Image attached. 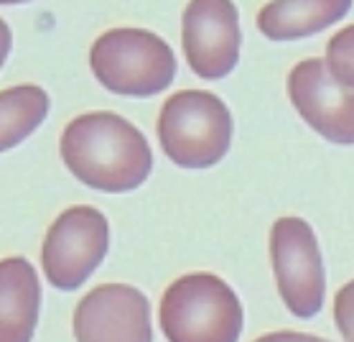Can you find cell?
I'll return each mask as SVG.
<instances>
[{"mask_svg": "<svg viewBox=\"0 0 354 342\" xmlns=\"http://www.w3.org/2000/svg\"><path fill=\"white\" fill-rule=\"evenodd\" d=\"M10 44H13V33H10L8 24L0 18V66L6 64V59H8Z\"/></svg>", "mask_w": 354, "mask_h": 342, "instance_id": "obj_16", "label": "cell"}, {"mask_svg": "<svg viewBox=\"0 0 354 342\" xmlns=\"http://www.w3.org/2000/svg\"><path fill=\"white\" fill-rule=\"evenodd\" d=\"M245 312L237 294L214 273H186L161 299V330L169 342H237Z\"/></svg>", "mask_w": 354, "mask_h": 342, "instance_id": "obj_2", "label": "cell"}, {"mask_svg": "<svg viewBox=\"0 0 354 342\" xmlns=\"http://www.w3.org/2000/svg\"><path fill=\"white\" fill-rule=\"evenodd\" d=\"M288 95L319 136L339 146H354V90L331 80L324 59H304L290 69Z\"/></svg>", "mask_w": 354, "mask_h": 342, "instance_id": "obj_9", "label": "cell"}, {"mask_svg": "<svg viewBox=\"0 0 354 342\" xmlns=\"http://www.w3.org/2000/svg\"><path fill=\"white\" fill-rule=\"evenodd\" d=\"M352 10L349 0H314V3H270L258 13V28L270 41H293L314 36L337 24Z\"/></svg>", "mask_w": 354, "mask_h": 342, "instance_id": "obj_11", "label": "cell"}, {"mask_svg": "<svg viewBox=\"0 0 354 342\" xmlns=\"http://www.w3.org/2000/svg\"><path fill=\"white\" fill-rule=\"evenodd\" d=\"M334 322L346 342H354V281L344 284L334 299Z\"/></svg>", "mask_w": 354, "mask_h": 342, "instance_id": "obj_14", "label": "cell"}, {"mask_svg": "<svg viewBox=\"0 0 354 342\" xmlns=\"http://www.w3.org/2000/svg\"><path fill=\"white\" fill-rule=\"evenodd\" d=\"M270 261L290 314L316 317L324 307L326 271L314 228L301 217H281L270 230Z\"/></svg>", "mask_w": 354, "mask_h": 342, "instance_id": "obj_6", "label": "cell"}, {"mask_svg": "<svg viewBox=\"0 0 354 342\" xmlns=\"http://www.w3.org/2000/svg\"><path fill=\"white\" fill-rule=\"evenodd\" d=\"M48 115V95L39 84H18L0 92V154L16 148Z\"/></svg>", "mask_w": 354, "mask_h": 342, "instance_id": "obj_12", "label": "cell"}, {"mask_svg": "<svg viewBox=\"0 0 354 342\" xmlns=\"http://www.w3.org/2000/svg\"><path fill=\"white\" fill-rule=\"evenodd\" d=\"M41 314V284L31 263L0 261V342H31Z\"/></svg>", "mask_w": 354, "mask_h": 342, "instance_id": "obj_10", "label": "cell"}, {"mask_svg": "<svg viewBox=\"0 0 354 342\" xmlns=\"http://www.w3.org/2000/svg\"><path fill=\"white\" fill-rule=\"evenodd\" d=\"M324 64L329 69L331 80L354 90V26H346L331 36Z\"/></svg>", "mask_w": 354, "mask_h": 342, "instance_id": "obj_13", "label": "cell"}, {"mask_svg": "<svg viewBox=\"0 0 354 342\" xmlns=\"http://www.w3.org/2000/svg\"><path fill=\"white\" fill-rule=\"evenodd\" d=\"M62 159L84 187L120 195L148 179L153 154L140 131L118 113H84L62 133Z\"/></svg>", "mask_w": 354, "mask_h": 342, "instance_id": "obj_1", "label": "cell"}, {"mask_svg": "<svg viewBox=\"0 0 354 342\" xmlns=\"http://www.w3.org/2000/svg\"><path fill=\"white\" fill-rule=\"evenodd\" d=\"M89 66L97 82L128 98H153L176 77V57L145 28H113L92 44Z\"/></svg>", "mask_w": 354, "mask_h": 342, "instance_id": "obj_3", "label": "cell"}, {"mask_svg": "<svg viewBox=\"0 0 354 342\" xmlns=\"http://www.w3.org/2000/svg\"><path fill=\"white\" fill-rule=\"evenodd\" d=\"M110 245L107 217L95 207H69L51 222L41 248V266L48 284L74 291L105 261Z\"/></svg>", "mask_w": 354, "mask_h": 342, "instance_id": "obj_5", "label": "cell"}, {"mask_svg": "<svg viewBox=\"0 0 354 342\" xmlns=\"http://www.w3.org/2000/svg\"><path fill=\"white\" fill-rule=\"evenodd\" d=\"M77 342H153L151 302L130 284H102L74 309Z\"/></svg>", "mask_w": 354, "mask_h": 342, "instance_id": "obj_7", "label": "cell"}, {"mask_svg": "<svg viewBox=\"0 0 354 342\" xmlns=\"http://www.w3.org/2000/svg\"><path fill=\"white\" fill-rule=\"evenodd\" d=\"M255 342H329L324 337H316V334H306V332H290V330H283V332H270L258 337Z\"/></svg>", "mask_w": 354, "mask_h": 342, "instance_id": "obj_15", "label": "cell"}, {"mask_svg": "<svg viewBox=\"0 0 354 342\" xmlns=\"http://www.w3.org/2000/svg\"><path fill=\"white\" fill-rule=\"evenodd\" d=\"M184 54L201 80H222L240 59V13L234 3L196 0L184 10Z\"/></svg>", "mask_w": 354, "mask_h": 342, "instance_id": "obj_8", "label": "cell"}, {"mask_svg": "<svg viewBox=\"0 0 354 342\" xmlns=\"http://www.w3.org/2000/svg\"><path fill=\"white\" fill-rule=\"evenodd\" d=\"M163 154L184 169H207L225 159L232 141V115L207 90H181L171 95L158 115Z\"/></svg>", "mask_w": 354, "mask_h": 342, "instance_id": "obj_4", "label": "cell"}]
</instances>
